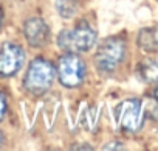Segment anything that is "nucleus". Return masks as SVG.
Here are the masks:
<instances>
[{"mask_svg":"<svg viewBox=\"0 0 158 151\" xmlns=\"http://www.w3.org/2000/svg\"><path fill=\"white\" fill-rule=\"evenodd\" d=\"M54 77H56V67L44 58H36L31 61L27 70L23 87L31 95H42L51 89Z\"/></svg>","mask_w":158,"mask_h":151,"instance_id":"nucleus-1","label":"nucleus"},{"mask_svg":"<svg viewBox=\"0 0 158 151\" xmlns=\"http://www.w3.org/2000/svg\"><path fill=\"white\" fill-rule=\"evenodd\" d=\"M96 44V31L87 24L81 22L70 30H62L57 36V45L67 53H85Z\"/></svg>","mask_w":158,"mask_h":151,"instance_id":"nucleus-2","label":"nucleus"},{"mask_svg":"<svg viewBox=\"0 0 158 151\" xmlns=\"http://www.w3.org/2000/svg\"><path fill=\"white\" fill-rule=\"evenodd\" d=\"M126 42L118 38V36H112L107 38L99 47L98 51L95 55V65L101 73H113L119 64L124 61L126 58Z\"/></svg>","mask_w":158,"mask_h":151,"instance_id":"nucleus-3","label":"nucleus"},{"mask_svg":"<svg viewBox=\"0 0 158 151\" xmlns=\"http://www.w3.org/2000/svg\"><path fill=\"white\" fill-rule=\"evenodd\" d=\"M56 72L60 84L68 89H73L84 83L87 75V65L81 56H77V53H67L60 56Z\"/></svg>","mask_w":158,"mask_h":151,"instance_id":"nucleus-4","label":"nucleus"},{"mask_svg":"<svg viewBox=\"0 0 158 151\" xmlns=\"http://www.w3.org/2000/svg\"><path fill=\"white\" fill-rule=\"evenodd\" d=\"M115 117L123 131L135 134L144 125V106L138 98L124 100L116 106Z\"/></svg>","mask_w":158,"mask_h":151,"instance_id":"nucleus-5","label":"nucleus"},{"mask_svg":"<svg viewBox=\"0 0 158 151\" xmlns=\"http://www.w3.org/2000/svg\"><path fill=\"white\" fill-rule=\"evenodd\" d=\"M25 62V50L14 44L5 42L0 47V77H14L23 67Z\"/></svg>","mask_w":158,"mask_h":151,"instance_id":"nucleus-6","label":"nucleus"},{"mask_svg":"<svg viewBox=\"0 0 158 151\" xmlns=\"http://www.w3.org/2000/svg\"><path fill=\"white\" fill-rule=\"evenodd\" d=\"M23 34L31 47H44L50 39V27L40 17H30L23 24Z\"/></svg>","mask_w":158,"mask_h":151,"instance_id":"nucleus-7","label":"nucleus"},{"mask_svg":"<svg viewBox=\"0 0 158 151\" xmlns=\"http://www.w3.org/2000/svg\"><path fill=\"white\" fill-rule=\"evenodd\" d=\"M139 78L147 84H158V56H149L138 65Z\"/></svg>","mask_w":158,"mask_h":151,"instance_id":"nucleus-8","label":"nucleus"},{"mask_svg":"<svg viewBox=\"0 0 158 151\" xmlns=\"http://www.w3.org/2000/svg\"><path fill=\"white\" fill-rule=\"evenodd\" d=\"M136 42L144 51H155L158 48V30L152 27L139 30Z\"/></svg>","mask_w":158,"mask_h":151,"instance_id":"nucleus-9","label":"nucleus"},{"mask_svg":"<svg viewBox=\"0 0 158 151\" xmlns=\"http://www.w3.org/2000/svg\"><path fill=\"white\" fill-rule=\"evenodd\" d=\"M56 11L62 19H71L77 13L76 0H56Z\"/></svg>","mask_w":158,"mask_h":151,"instance_id":"nucleus-10","label":"nucleus"},{"mask_svg":"<svg viewBox=\"0 0 158 151\" xmlns=\"http://www.w3.org/2000/svg\"><path fill=\"white\" fill-rule=\"evenodd\" d=\"M5 114H6V98L3 97L2 92H0V122L3 120Z\"/></svg>","mask_w":158,"mask_h":151,"instance_id":"nucleus-11","label":"nucleus"},{"mask_svg":"<svg viewBox=\"0 0 158 151\" xmlns=\"http://www.w3.org/2000/svg\"><path fill=\"white\" fill-rule=\"evenodd\" d=\"M104 149H124V145L121 142H109L107 145H104Z\"/></svg>","mask_w":158,"mask_h":151,"instance_id":"nucleus-12","label":"nucleus"},{"mask_svg":"<svg viewBox=\"0 0 158 151\" xmlns=\"http://www.w3.org/2000/svg\"><path fill=\"white\" fill-rule=\"evenodd\" d=\"M71 149H89V151H92L93 148L90 145H73Z\"/></svg>","mask_w":158,"mask_h":151,"instance_id":"nucleus-13","label":"nucleus"},{"mask_svg":"<svg viewBox=\"0 0 158 151\" xmlns=\"http://www.w3.org/2000/svg\"><path fill=\"white\" fill-rule=\"evenodd\" d=\"M153 97H155V100H156V103H158V87L155 89V92H153Z\"/></svg>","mask_w":158,"mask_h":151,"instance_id":"nucleus-14","label":"nucleus"},{"mask_svg":"<svg viewBox=\"0 0 158 151\" xmlns=\"http://www.w3.org/2000/svg\"><path fill=\"white\" fill-rule=\"evenodd\" d=\"M3 140H5V139H3V134H2V132H0V146H2V145H3Z\"/></svg>","mask_w":158,"mask_h":151,"instance_id":"nucleus-15","label":"nucleus"},{"mask_svg":"<svg viewBox=\"0 0 158 151\" xmlns=\"http://www.w3.org/2000/svg\"><path fill=\"white\" fill-rule=\"evenodd\" d=\"M0 27H2V16H0Z\"/></svg>","mask_w":158,"mask_h":151,"instance_id":"nucleus-16","label":"nucleus"}]
</instances>
